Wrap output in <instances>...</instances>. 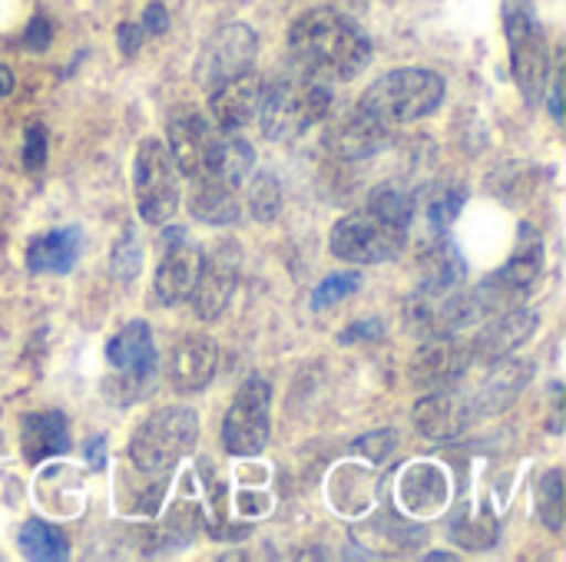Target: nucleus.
Returning <instances> with one entry per match:
<instances>
[{
	"instance_id": "obj_1",
	"label": "nucleus",
	"mask_w": 566,
	"mask_h": 562,
	"mask_svg": "<svg viewBox=\"0 0 566 562\" xmlns=\"http://www.w3.org/2000/svg\"><path fill=\"white\" fill-rule=\"evenodd\" d=\"M415 215V202L398 185H378L368 195V205L345 215L332 229V252L355 265L391 262L408 245V225Z\"/></svg>"
},
{
	"instance_id": "obj_2",
	"label": "nucleus",
	"mask_w": 566,
	"mask_h": 562,
	"mask_svg": "<svg viewBox=\"0 0 566 562\" xmlns=\"http://www.w3.org/2000/svg\"><path fill=\"white\" fill-rule=\"evenodd\" d=\"M289 50L295 66L322 79H352L371 60V40L365 30L332 7L302 13L289 30Z\"/></svg>"
},
{
	"instance_id": "obj_3",
	"label": "nucleus",
	"mask_w": 566,
	"mask_h": 562,
	"mask_svg": "<svg viewBox=\"0 0 566 562\" xmlns=\"http://www.w3.org/2000/svg\"><path fill=\"white\" fill-rule=\"evenodd\" d=\"M328 106H332L328 79L302 66H292L282 76H275L262 93V106H259L262 132L265 139L275 142H295L328 116Z\"/></svg>"
},
{
	"instance_id": "obj_4",
	"label": "nucleus",
	"mask_w": 566,
	"mask_h": 562,
	"mask_svg": "<svg viewBox=\"0 0 566 562\" xmlns=\"http://www.w3.org/2000/svg\"><path fill=\"white\" fill-rule=\"evenodd\" d=\"M444 99V79L434 70L424 66H405L378 76L358 99L365 113H371L388 129L401 123H415L428 113H434Z\"/></svg>"
},
{
	"instance_id": "obj_5",
	"label": "nucleus",
	"mask_w": 566,
	"mask_h": 562,
	"mask_svg": "<svg viewBox=\"0 0 566 562\" xmlns=\"http://www.w3.org/2000/svg\"><path fill=\"white\" fill-rule=\"evenodd\" d=\"M196 441H199L196 414L189 407H166L136 431L129 444V457L143 474L163 477L196 447Z\"/></svg>"
},
{
	"instance_id": "obj_6",
	"label": "nucleus",
	"mask_w": 566,
	"mask_h": 562,
	"mask_svg": "<svg viewBox=\"0 0 566 562\" xmlns=\"http://www.w3.org/2000/svg\"><path fill=\"white\" fill-rule=\"evenodd\" d=\"M541 272H544V238L534 232V225H521V238H517L511 262L497 268L491 278H484L478 291H471L481 318L521 305L527 291L534 288V282L541 278Z\"/></svg>"
},
{
	"instance_id": "obj_7",
	"label": "nucleus",
	"mask_w": 566,
	"mask_h": 562,
	"mask_svg": "<svg viewBox=\"0 0 566 562\" xmlns=\"http://www.w3.org/2000/svg\"><path fill=\"white\" fill-rule=\"evenodd\" d=\"M106 361L116 381H106V394L119 404H133L149 394L153 374H156V344L153 331L146 321H129L123 325L109 344H106Z\"/></svg>"
},
{
	"instance_id": "obj_8",
	"label": "nucleus",
	"mask_w": 566,
	"mask_h": 562,
	"mask_svg": "<svg viewBox=\"0 0 566 562\" xmlns=\"http://www.w3.org/2000/svg\"><path fill=\"white\" fill-rule=\"evenodd\" d=\"M504 30H507V43H511L514 79H517L521 93L527 96V103H537L547 86L551 60H547V36L534 17V3L507 0L504 3Z\"/></svg>"
},
{
	"instance_id": "obj_9",
	"label": "nucleus",
	"mask_w": 566,
	"mask_h": 562,
	"mask_svg": "<svg viewBox=\"0 0 566 562\" xmlns=\"http://www.w3.org/2000/svg\"><path fill=\"white\" fill-rule=\"evenodd\" d=\"M136 209L149 225H163L179 209V179L169 149L159 139H143L133 162Z\"/></svg>"
},
{
	"instance_id": "obj_10",
	"label": "nucleus",
	"mask_w": 566,
	"mask_h": 562,
	"mask_svg": "<svg viewBox=\"0 0 566 562\" xmlns=\"http://www.w3.org/2000/svg\"><path fill=\"white\" fill-rule=\"evenodd\" d=\"M269 407H272V391L262 378H249L226 421H222V444L229 454L235 457H255L265 450L269 444V434H272V417H269Z\"/></svg>"
},
{
	"instance_id": "obj_11",
	"label": "nucleus",
	"mask_w": 566,
	"mask_h": 562,
	"mask_svg": "<svg viewBox=\"0 0 566 562\" xmlns=\"http://www.w3.org/2000/svg\"><path fill=\"white\" fill-rule=\"evenodd\" d=\"M255 53H259L255 30L245 23H229L206 40V46L196 60V76L206 89H212V86L252 70Z\"/></svg>"
},
{
	"instance_id": "obj_12",
	"label": "nucleus",
	"mask_w": 566,
	"mask_h": 562,
	"mask_svg": "<svg viewBox=\"0 0 566 562\" xmlns=\"http://www.w3.org/2000/svg\"><path fill=\"white\" fill-rule=\"evenodd\" d=\"M219 126H209L199 113H179L169 119V156L179 172L189 179H206L216 166L219 142H222Z\"/></svg>"
},
{
	"instance_id": "obj_13",
	"label": "nucleus",
	"mask_w": 566,
	"mask_h": 562,
	"mask_svg": "<svg viewBox=\"0 0 566 562\" xmlns=\"http://www.w3.org/2000/svg\"><path fill=\"white\" fill-rule=\"evenodd\" d=\"M239 262H242V255H239L235 242L216 245V252L209 258L202 255V268H199L196 288L186 298L202 321H216L229 308V298H232L235 282H239Z\"/></svg>"
},
{
	"instance_id": "obj_14",
	"label": "nucleus",
	"mask_w": 566,
	"mask_h": 562,
	"mask_svg": "<svg viewBox=\"0 0 566 562\" xmlns=\"http://www.w3.org/2000/svg\"><path fill=\"white\" fill-rule=\"evenodd\" d=\"M163 242H166V255H163V262L156 268L153 288H156V298L163 305H179L196 288V278H199V268H202V252L176 225L163 235Z\"/></svg>"
},
{
	"instance_id": "obj_15",
	"label": "nucleus",
	"mask_w": 566,
	"mask_h": 562,
	"mask_svg": "<svg viewBox=\"0 0 566 562\" xmlns=\"http://www.w3.org/2000/svg\"><path fill=\"white\" fill-rule=\"evenodd\" d=\"M388 146V126L365 113L358 103L342 109L325 126V149L338 159H368Z\"/></svg>"
},
{
	"instance_id": "obj_16",
	"label": "nucleus",
	"mask_w": 566,
	"mask_h": 562,
	"mask_svg": "<svg viewBox=\"0 0 566 562\" xmlns=\"http://www.w3.org/2000/svg\"><path fill=\"white\" fill-rule=\"evenodd\" d=\"M468 361H471V351H468L454 335H434V338H428V344L411 358L408 378H411L418 388L444 391V388H454V384H458V378L464 374Z\"/></svg>"
},
{
	"instance_id": "obj_17",
	"label": "nucleus",
	"mask_w": 566,
	"mask_h": 562,
	"mask_svg": "<svg viewBox=\"0 0 566 562\" xmlns=\"http://www.w3.org/2000/svg\"><path fill=\"white\" fill-rule=\"evenodd\" d=\"M262 93H265V83L259 73L245 70L219 86L209 89V109H212V119L219 129H242L262 106Z\"/></svg>"
},
{
	"instance_id": "obj_18",
	"label": "nucleus",
	"mask_w": 566,
	"mask_h": 562,
	"mask_svg": "<svg viewBox=\"0 0 566 562\" xmlns=\"http://www.w3.org/2000/svg\"><path fill=\"white\" fill-rule=\"evenodd\" d=\"M537 328V315L531 308H507V311H497L494 321L474 338V344L468 348L474 361H484V364H494L507 354H514L524 341H531Z\"/></svg>"
},
{
	"instance_id": "obj_19",
	"label": "nucleus",
	"mask_w": 566,
	"mask_h": 562,
	"mask_svg": "<svg viewBox=\"0 0 566 562\" xmlns=\"http://www.w3.org/2000/svg\"><path fill=\"white\" fill-rule=\"evenodd\" d=\"M474 421V407L471 401H464L461 394H454L451 388L428 394L424 401H418L415 407V427L431 437V441H451L458 434H464Z\"/></svg>"
},
{
	"instance_id": "obj_20",
	"label": "nucleus",
	"mask_w": 566,
	"mask_h": 562,
	"mask_svg": "<svg viewBox=\"0 0 566 562\" xmlns=\"http://www.w3.org/2000/svg\"><path fill=\"white\" fill-rule=\"evenodd\" d=\"M216 364H219L216 341L202 335H189L169 354V384L182 394H196L216 378Z\"/></svg>"
},
{
	"instance_id": "obj_21",
	"label": "nucleus",
	"mask_w": 566,
	"mask_h": 562,
	"mask_svg": "<svg viewBox=\"0 0 566 562\" xmlns=\"http://www.w3.org/2000/svg\"><path fill=\"white\" fill-rule=\"evenodd\" d=\"M534 378V368L527 361H517V358H501L494 361V371L491 378L484 381V388L478 391V397H471V407H474V417H484V414H501L507 411L521 391L527 388V381Z\"/></svg>"
},
{
	"instance_id": "obj_22",
	"label": "nucleus",
	"mask_w": 566,
	"mask_h": 562,
	"mask_svg": "<svg viewBox=\"0 0 566 562\" xmlns=\"http://www.w3.org/2000/svg\"><path fill=\"white\" fill-rule=\"evenodd\" d=\"M83 248V232L76 225L36 235L27 248V268L33 275H66Z\"/></svg>"
},
{
	"instance_id": "obj_23",
	"label": "nucleus",
	"mask_w": 566,
	"mask_h": 562,
	"mask_svg": "<svg viewBox=\"0 0 566 562\" xmlns=\"http://www.w3.org/2000/svg\"><path fill=\"white\" fill-rule=\"evenodd\" d=\"M20 450L27 464H40L46 457L66 454L70 450V427L60 411H43V414H27L20 427Z\"/></svg>"
},
{
	"instance_id": "obj_24",
	"label": "nucleus",
	"mask_w": 566,
	"mask_h": 562,
	"mask_svg": "<svg viewBox=\"0 0 566 562\" xmlns=\"http://www.w3.org/2000/svg\"><path fill=\"white\" fill-rule=\"evenodd\" d=\"M192 195H189V212L206 222V225H229L239 219V199L235 185H226L219 179H192Z\"/></svg>"
},
{
	"instance_id": "obj_25",
	"label": "nucleus",
	"mask_w": 566,
	"mask_h": 562,
	"mask_svg": "<svg viewBox=\"0 0 566 562\" xmlns=\"http://www.w3.org/2000/svg\"><path fill=\"white\" fill-rule=\"evenodd\" d=\"M17 547H20V553H23L27 560H43V562L66 560V553H70L66 537H63L56 527L43 523V520H30V523H23Z\"/></svg>"
},
{
	"instance_id": "obj_26",
	"label": "nucleus",
	"mask_w": 566,
	"mask_h": 562,
	"mask_svg": "<svg viewBox=\"0 0 566 562\" xmlns=\"http://www.w3.org/2000/svg\"><path fill=\"white\" fill-rule=\"evenodd\" d=\"M109 268L119 282H133L143 268V242L133 229H126L116 245H113V258H109Z\"/></svg>"
},
{
	"instance_id": "obj_27",
	"label": "nucleus",
	"mask_w": 566,
	"mask_h": 562,
	"mask_svg": "<svg viewBox=\"0 0 566 562\" xmlns=\"http://www.w3.org/2000/svg\"><path fill=\"white\" fill-rule=\"evenodd\" d=\"M249 209L262 222H269V219L279 215V209H282V189H279L275 176L262 172V176L252 179V185H249Z\"/></svg>"
},
{
	"instance_id": "obj_28",
	"label": "nucleus",
	"mask_w": 566,
	"mask_h": 562,
	"mask_svg": "<svg viewBox=\"0 0 566 562\" xmlns=\"http://www.w3.org/2000/svg\"><path fill=\"white\" fill-rule=\"evenodd\" d=\"M358 285H361L358 272H335V275H328V278L315 288V295H312V308H315V311H325V308H332V305L345 301L348 295H355V291H358Z\"/></svg>"
},
{
	"instance_id": "obj_29",
	"label": "nucleus",
	"mask_w": 566,
	"mask_h": 562,
	"mask_svg": "<svg viewBox=\"0 0 566 562\" xmlns=\"http://www.w3.org/2000/svg\"><path fill=\"white\" fill-rule=\"evenodd\" d=\"M541 520L554 533L564 527V477H560V470H551L541 480Z\"/></svg>"
},
{
	"instance_id": "obj_30",
	"label": "nucleus",
	"mask_w": 566,
	"mask_h": 562,
	"mask_svg": "<svg viewBox=\"0 0 566 562\" xmlns=\"http://www.w3.org/2000/svg\"><path fill=\"white\" fill-rule=\"evenodd\" d=\"M464 199H468L464 189H444V192H438V195L431 199V205H428V222H431V229H434V232H448V229L454 225V219L461 215Z\"/></svg>"
},
{
	"instance_id": "obj_31",
	"label": "nucleus",
	"mask_w": 566,
	"mask_h": 562,
	"mask_svg": "<svg viewBox=\"0 0 566 562\" xmlns=\"http://www.w3.org/2000/svg\"><path fill=\"white\" fill-rule=\"evenodd\" d=\"M43 162H46V129L40 123H33L23 132V166L30 172H36V169H43Z\"/></svg>"
},
{
	"instance_id": "obj_32",
	"label": "nucleus",
	"mask_w": 566,
	"mask_h": 562,
	"mask_svg": "<svg viewBox=\"0 0 566 562\" xmlns=\"http://www.w3.org/2000/svg\"><path fill=\"white\" fill-rule=\"evenodd\" d=\"M50 40H53V26H50V20H46L43 13H36V17L30 20L27 33H23V46H27V50H46Z\"/></svg>"
},
{
	"instance_id": "obj_33",
	"label": "nucleus",
	"mask_w": 566,
	"mask_h": 562,
	"mask_svg": "<svg viewBox=\"0 0 566 562\" xmlns=\"http://www.w3.org/2000/svg\"><path fill=\"white\" fill-rule=\"evenodd\" d=\"M395 431H381V434H371V437H365V441H358V450H365V454H371V460H381V457H388L391 450H395Z\"/></svg>"
},
{
	"instance_id": "obj_34",
	"label": "nucleus",
	"mask_w": 566,
	"mask_h": 562,
	"mask_svg": "<svg viewBox=\"0 0 566 562\" xmlns=\"http://www.w3.org/2000/svg\"><path fill=\"white\" fill-rule=\"evenodd\" d=\"M143 30H149V33H166L169 30V13H166V7L156 0V3H149L146 7V13H143V23H139Z\"/></svg>"
},
{
	"instance_id": "obj_35",
	"label": "nucleus",
	"mask_w": 566,
	"mask_h": 562,
	"mask_svg": "<svg viewBox=\"0 0 566 562\" xmlns=\"http://www.w3.org/2000/svg\"><path fill=\"white\" fill-rule=\"evenodd\" d=\"M375 338H381V321H361V325H352V328H345V335H342V344H352V341H375Z\"/></svg>"
},
{
	"instance_id": "obj_36",
	"label": "nucleus",
	"mask_w": 566,
	"mask_h": 562,
	"mask_svg": "<svg viewBox=\"0 0 566 562\" xmlns=\"http://www.w3.org/2000/svg\"><path fill=\"white\" fill-rule=\"evenodd\" d=\"M143 33H146V30H143V26H136V23H123V26H119V40H123V50H126L129 56L139 50Z\"/></svg>"
},
{
	"instance_id": "obj_37",
	"label": "nucleus",
	"mask_w": 566,
	"mask_h": 562,
	"mask_svg": "<svg viewBox=\"0 0 566 562\" xmlns=\"http://www.w3.org/2000/svg\"><path fill=\"white\" fill-rule=\"evenodd\" d=\"M86 460H90L93 470H103V467H106V441H103V437H93V441L86 444Z\"/></svg>"
},
{
	"instance_id": "obj_38",
	"label": "nucleus",
	"mask_w": 566,
	"mask_h": 562,
	"mask_svg": "<svg viewBox=\"0 0 566 562\" xmlns=\"http://www.w3.org/2000/svg\"><path fill=\"white\" fill-rule=\"evenodd\" d=\"M10 89H13V73H10V66L0 63V96H10Z\"/></svg>"
}]
</instances>
